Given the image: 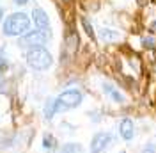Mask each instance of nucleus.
<instances>
[{"mask_svg": "<svg viewBox=\"0 0 156 153\" xmlns=\"http://www.w3.org/2000/svg\"><path fill=\"white\" fill-rule=\"evenodd\" d=\"M82 103V95L78 91H64L62 95H58L55 98V114L57 112H64L69 109H75Z\"/></svg>", "mask_w": 156, "mask_h": 153, "instance_id": "obj_3", "label": "nucleus"}, {"mask_svg": "<svg viewBox=\"0 0 156 153\" xmlns=\"http://www.w3.org/2000/svg\"><path fill=\"white\" fill-rule=\"evenodd\" d=\"M117 38H119V34H117L115 30H112V29L101 30V39H103V41H115Z\"/></svg>", "mask_w": 156, "mask_h": 153, "instance_id": "obj_8", "label": "nucleus"}, {"mask_svg": "<svg viewBox=\"0 0 156 153\" xmlns=\"http://www.w3.org/2000/svg\"><path fill=\"white\" fill-rule=\"evenodd\" d=\"M142 43H144V47H146V48H153L156 45L153 38H144V41H142Z\"/></svg>", "mask_w": 156, "mask_h": 153, "instance_id": "obj_14", "label": "nucleus"}, {"mask_svg": "<svg viewBox=\"0 0 156 153\" xmlns=\"http://www.w3.org/2000/svg\"><path fill=\"white\" fill-rule=\"evenodd\" d=\"M60 153H82V146L76 143H71V144H64Z\"/></svg>", "mask_w": 156, "mask_h": 153, "instance_id": "obj_9", "label": "nucleus"}, {"mask_svg": "<svg viewBox=\"0 0 156 153\" xmlns=\"http://www.w3.org/2000/svg\"><path fill=\"white\" fill-rule=\"evenodd\" d=\"M105 93H108V95L112 96L115 102H119V103H122L124 102V96L121 95L119 91H115V89H112V86H105Z\"/></svg>", "mask_w": 156, "mask_h": 153, "instance_id": "obj_11", "label": "nucleus"}, {"mask_svg": "<svg viewBox=\"0 0 156 153\" xmlns=\"http://www.w3.org/2000/svg\"><path fill=\"white\" fill-rule=\"evenodd\" d=\"M119 132H121V137L124 141H131L133 135H135V126H133V121L131 119H122L121 125H119Z\"/></svg>", "mask_w": 156, "mask_h": 153, "instance_id": "obj_7", "label": "nucleus"}, {"mask_svg": "<svg viewBox=\"0 0 156 153\" xmlns=\"http://www.w3.org/2000/svg\"><path fill=\"white\" fill-rule=\"evenodd\" d=\"M14 2H16V4H20V6H23V4H27L29 0H14Z\"/></svg>", "mask_w": 156, "mask_h": 153, "instance_id": "obj_16", "label": "nucleus"}, {"mask_svg": "<svg viewBox=\"0 0 156 153\" xmlns=\"http://www.w3.org/2000/svg\"><path fill=\"white\" fill-rule=\"evenodd\" d=\"M53 144H55L53 137H51V135H44V139H43V146H44L46 150H50V148H53Z\"/></svg>", "mask_w": 156, "mask_h": 153, "instance_id": "obj_13", "label": "nucleus"}, {"mask_svg": "<svg viewBox=\"0 0 156 153\" xmlns=\"http://www.w3.org/2000/svg\"><path fill=\"white\" fill-rule=\"evenodd\" d=\"M30 29V20L25 13H14L7 16V20L4 21V34L11 36V38H21L25 36Z\"/></svg>", "mask_w": 156, "mask_h": 153, "instance_id": "obj_1", "label": "nucleus"}, {"mask_svg": "<svg viewBox=\"0 0 156 153\" xmlns=\"http://www.w3.org/2000/svg\"><path fill=\"white\" fill-rule=\"evenodd\" d=\"M48 39V34L41 32V30H30L27 32L25 36H21L20 39V47H32V48H37L41 45H44V41Z\"/></svg>", "mask_w": 156, "mask_h": 153, "instance_id": "obj_5", "label": "nucleus"}, {"mask_svg": "<svg viewBox=\"0 0 156 153\" xmlns=\"http://www.w3.org/2000/svg\"><path fill=\"white\" fill-rule=\"evenodd\" d=\"M82 25H83V29H85V32L89 34V38H90V39H94V32H92V27H90V23H89V21H87L85 18L82 20Z\"/></svg>", "mask_w": 156, "mask_h": 153, "instance_id": "obj_12", "label": "nucleus"}, {"mask_svg": "<svg viewBox=\"0 0 156 153\" xmlns=\"http://www.w3.org/2000/svg\"><path fill=\"white\" fill-rule=\"evenodd\" d=\"M142 153H154V146H153V144H149V146H147Z\"/></svg>", "mask_w": 156, "mask_h": 153, "instance_id": "obj_15", "label": "nucleus"}, {"mask_svg": "<svg viewBox=\"0 0 156 153\" xmlns=\"http://www.w3.org/2000/svg\"><path fill=\"white\" fill-rule=\"evenodd\" d=\"M44 116L46 119H51L55 116V100H48L46 105H44Z\"/></svg>", "mask_w": 156, "mask_h": 153, "instance_id": "obj_10", "label": "nucleus"}, {"mask_svg": "<svg viewBox=\"0 0 156 153\" xmlns=\"http://www.w3.org/2000/svg\"><path fill=\"white\" fill-rule=\"evenodd\" d=\"M112 144H114V135L110 132H99V134H96L92 137L89 148H90L92 153H103V151H107Z\"/></svg>", "mask_w": 156, "mask_h": 153, "instance_id": "obj_4", "label": "nucleus"}, {"mask_svg": "<svg viewBox=\"0 0 156 153\" xmlns=\"http://www.w3.org/2000/svg\"><path fill=\"white\" fill-rule=\"evenodd\" d=\"M27 62L34 69H46V68L51 66L53 59H51L48 50H44L43 47H37V48H30L27 52Z\"/></svg>", "mask_w": 156, "mask_h": 153, "instance_id": "obj_2", "label": "nucleus"}, {"mask_svg": "<svg viewBox=\"0 0 156 153\" xmlns=\"http://www.w3.org/2000/svg\"><path fill=\"white\" fill-rule=\"evenodd\" d=\"M32 16H34V21H36L37 29L41 30V32H44V34H48V36H50V20H48V14H46L43 9H34Z\"/></svg>", "mask_w": 156, "mask_h": 153, "instance_id": "obj_6", "label": "nucleus"}, {"mask_svg": "<svg viewBox=\"0 0 156 153\" xmlns=\"http://www.w3.org/2000/svg\"><path fill=\"white\" fill-rule=\"evenodd\" d=\"M0 16H2V11H0Z\"/></svg>", "mask_w": 156, "mask_h": 153, "instance_id": "obj_17", "label": "nucleus"}]
</instances>
